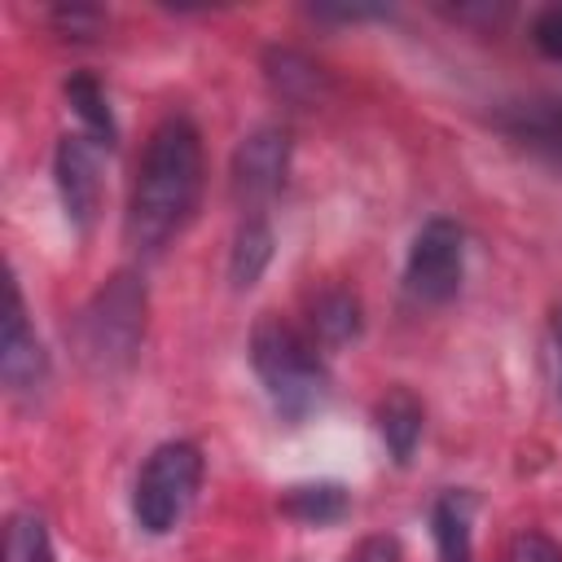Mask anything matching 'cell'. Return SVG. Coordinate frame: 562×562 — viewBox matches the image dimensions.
Listing matches in <instances>:
<instances>
[{
    "mask_svg": "<svg viewBox=\"0 0 562 562\" xmlns=\"http://www.w3.org/2000/svg\"><path fill=\"white\" fill-rule=\"evenodd\" d=\"M263 66H268L272 88H277L285 101H312V97H321V88H325L321 66L307 61L303 53H294V48H272V53L263 57Z\"/></svg>",
    "mask_w": 562,
    "mask_h": 562,
    "instance_id": "cell-13",
    "label": "cell"
},
{
    "mask_svg": "<svg viewBox=\"0 0 562 562\" xmlns=\"http://www.w3.org/2000/svg\"><path fill=\"white\" fill-rule=\"evenodd\" d=\"M250 364L285 422H303L329 400V373L316 351L312 329H299L285 316H259L250 329Z\"/></svg>",
    "mask_w": 562,
    "mask_h": 562,
    "instance_id": "cell-2",
    "label": "cell"
},
{
    "mask_svg": "<svg viewBox=\"0 0 562 562\" xmlns=\"http://www.w3.org/2000/svg\"><path fill=\"white\" fill-rule=\"evenodd\" d=\"M496 127L509 132L518 145L536 149L540 158L562 167V97H536V101H514L496 114Z\"/></svg>",
    "mask_w": 562,
    "mask_h": 562,
    "instance_id": "cell-9",
    "label": "cell"
},
{
    "mask_svg": "<svg viewBox=\"0 0 562 562\" xmlns=\"http://www.w3.org/2000/svg\"><path fill=\"white\" fill-rule=\"evenodd\" d=\"M378 435L386 443V452L404 465L422 439V404L408 395V391H391L382 404H378Z\"/></svg>",
    "mask_w": 562,
    "mask_h": 562,
    "instance_id": "cell-11",
    "label": "cell"
},
{
    "mask_svg": "<svg viewBox=\"0 0 562 562\" xmlns=\"http://www.w3.org/2000/svg\"><path fill=\"white\" fill-rule=\"evenodd\" d=\"M312 13L325 22H369V18H386L391 9H382V4H312Z\"/></svg>",
    "mask_w": 562,
    "mask_h": 562,
    "instance_id": "cell-21",
    "label": "cell"
},
{
    "mask_svg": "<svg viewBox=\"0 0 562 562\" xmlns=\"http://www.w3.org/2000/svg\"><path fill=\"white\" fill-rule=\"evenodd\" d=\"M198 487H202V452L193 443H184V439L158 443L149 452V461L140 465V474H136L132 514H136V522L145 531L162 536L189 514Z\"/></svg>",
    "mask_w": 562,
    "mask_h": 562,
    "instance_id": "cell-4",
    "label": "cell"
},
{
    "mask_svg": "<svg viewBox=\"0 0 562 562\" xmlns=\"http://www.w3.org/2000/svg\"><path fill=\"white\" fill-rule=\"evenodd\" d=\"M97 140L88 136H61L53 171H57V193L66 206V220L75 228H92L97 211H101V162H97Z\"/></svg>",
    "mask_w": 562,
    "mask_h": 562,
    "instance_id": "cell-8",
    "label": "cell"
},
{
    "mask_svg": "<svg viewBox=\"0 0 562 562\" xmlns=\"http://www.w3.org/2000/svg\"><path fill=\"white\" fill-rule=\"evenodd\" d=\"M66 101H70V110L79 114V123L88 127V140H97V145H114V114H110V101H105V92H101V83L92 79V75H70L66 79Z\"/></svg>",
    "mask_w": 562,
    "mask_h": 562,
    "instance_id": "cell-14",
    "label": "cell"
},
{
    "mask_svg": "<svg viewBox=\"0 0 562 562\" xmlns=\"http://www.w3.org/2000/svg\"><path fill=\"white\" fill-rule=\"evenodd\" d=\"M4 294L9 299H4V329H0V378L13 395H35L48 382V356L26 321V307L13 281L4 285Z\"/></svg>",
    "mask_w": 562,
    "mask_h": 562,
    "instance_id": "cell-7",
    "label": "cell"
},
{
    "mask_svg": "<svg viewBox=\"0 0 562 562\" xmlns=\"http://www.w3.org/2000/svg\"><path fill=\"white\" fill-rule=\"evenodd\" d=\"M285 167H290V136H285V127L250 132L237 145V154H233V193H237V202L259 211V202H268L281 189Z\"/></svg>",
    "mask_w": 562,
    "mask_h": 562,
    "instance_id": "cell-6",
    "label": "cell"
},
{
    "mask_svg": "<svg viewBox=\"0 0 562 562\" xmlns=\"http://www.w3.org/2000/svg\"><path fill=\"white\" fill-rule=\"evenodd\" d=\"M465 272V237L452 220H426L408 246L404 285L417 303H448L461 290Z\"/></svg>",
    "mask_w": 562,
    "mask_h": 562,
    "instance_id": "cell-5",
    "label": "cell"
},
{
    "mask_svg": "<svg viewBox=\"0 0 562 562\" xmlns=\"http://www.w3.org/2000/svg\"><path fill=\"white\" fill-rule=\"evenodd\" d=\"M470 518H474V496L470 492H443L430 509V531L439 562H470Z\"/></svg>",
    "mask_w": 562,
    "mask_h": 562,
    "instance_id": "cell-10",
    "label": "cell"
},
{
    "mask_svg": "<svg viewBox=\"0 0 562 562\" xmlns=\"http://www.w3.org/2000/svg\"><path fill=\"white\" fill-rule=\"evenodd\" d=\"M281 509L299 522H338L347 514V492L338 483H299L285 487Z\"/></svg>",
    "mask_w": 562,
    "mask_h": 562,
    "instance_id": "cell-16",
    "label": "cell"
},
{
    "mask_svg": "<svg viewBox=\"0 0 562 562\" xmlns=\"http://www.w3.org/2000/svg\"><path fill=\"white\" fill-rule=\"evenodd\" d=\"M549 342H553V382H558V400H562V307L549 321Z\"/></svg>",
    "mask_w": 562,
    "mask_h": 562,
    "instance_id": "cell-23",
    "label": "cell"
},
{
    "mask_svg": "<svg viewBox=\"0 0 562 562\" xmlns=\"http://www.w3.org/2000/svg\"><path fill=\"white\" fill-rule=\"evenodd\" d=\"M351 562H400V540L395 536H369L356 544Z\"/></svg>",
    "mask_w": 562,
    "mask_h": 562,
    "instance_id": "cell-22",
    "label": "cell"
},
{
    "mask_svg": "<svg viewBox=\"0 0 562 562\" xmlns=\"http://www.w3.org/2000/svg\"><path fill=\"white\" fill-rule=\"evenodd\" d=\"M505 562H562V544L549 540L544 531H518L509 540Z\"/></svg>",
    "mask_w": 562,
    "mask_h": 562,
    "instance_id": "cell-18",
    "label": "cell"
},
{
    "mask_svg": "<svg viewBox=\"0 0 562 562\" xmlns=\"http://www.w3.org/2000/svg\"><path fill=\"white\" fill-rule=\"evenodd\" d=\"M4 562H53V544L40 514H13L4 527Z\"/></svg>",
    "mask_w": 562,
    "mask_h": 562,
    "instance_id": "cell-17",
    "label": "cell"
},
{
    "mask_svg": "<svg viewBox=\"0 0 562 562\" xmlns=\"http://www.w3.org/2000/svg\"><path fill=\"white\" fill-rule=\"evenodd\" d=\"M531 44H536L544 57L562 61V4H549V9H540V13L531 18Z\"/></svg>",
    "mask_w": 562,
    "mask_h": 562,
    "instance_id": "cell-19",
    "label": "cell"
},
{
    "mask_svg": "<svg viewBox=\"0 0 562 562\" xmlns=\"http://www.w3.org/2000/svg\"><path fill=\"white\" fill-rule=\"evenodd\" d=\"M360 334V303L347 290H325L312 303V338L316 342H347Z\"/></svg>",
    "mask_w": 562,
    "mask_h": 562,
    "instance_id": "cell-15",
    "label": "cell"
},
{
    "mask_svg": "<svg viewBox=\"0 0 562 562\" xmlns=\"http://www.w3.org/2000/svg\"><path fill=\"white\" fill-rule=\"evenodd\" d=\"M145 281L114 272L75 316V351L92 373H123L145 338Z\"/></svg>",
    "mask_w": 562,
    "mask_h": 562,
    "instance_id": "cell-3",
    "label": "cell"
},
{
    "mask_svg": "<svg viewBox=\"0 0 562 562\" xmlns=\"http://www.w3.org/2000/svg\"><path fill=\"white\" fill-rule=\"evenodd\" d=\"M198 193H202V136L184 114H171L154 127L140 154L127 202V241L140 255L162 250L189 224Z\"/></svg>",
    "mask_w": 562,
    "mask_h": 562,
    "instance_id": "cell-1",
    "label": "cell"
},
{
    "mask_svg": "<svg viewBox=\"0 0 562 562\" xmlns=\"http://www.w3.org/2000/svg\"><path fill=\"white\" fill-rule=\"evenodd\" d=\"M268 259H272V228H268V220H263L259 211H250V215L241 220L237 237H233V259H228L233 285H237V290H250V285L263 277Z\"/></svg>",
    "mask_w": 562,
    "mask_h": 562,
    "instance_id": "cell-12",
    "label": "cell"
},
{
    "mask_svg": "<svg viewBox=\"0 0 562 562\" xmlns=\"http://www.w3.org/2000/svg\"><path fill=\"white\" fill-rule=\"evenodd\" d=\"M53 22H57L66 35H75V40H88V35L101 26V13L88 9V4H61V9L53 13Z\"/></svg>",
    "mask_w": 562,
    "mask_h": 562,
    "instance_id": "cell-20",
    "label": "cell"
}]
</instances>
